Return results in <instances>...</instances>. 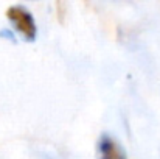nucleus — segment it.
<instances>
[{"label":"nucleus","mask_w":160,"mask_h":159,"mask_svg":"<svg viewBox=\"0 0 160 159\" xmlns=\"http://www.w3.org/2000/svg\"><path fill=\"white\" fill-rule=\"evenodd\" d=\"M6 17L12 24L14 30L25 41H28V42L36 41L38 27H36V20L28 8H25L23 5H12L6 9Z\"/></svg>","instance_id":"nucleus-1"},{"label":"nucleus","mask_w":160,"mask_h":159,"mask_svg":"<svg viewBox=\"0 0 160 159\" xmlns=\"http://www.w3.org/2000/svg\"><path fill=\"white\" fill-rule=\"evenodd\" d=\"M98 159H128L124 148L109 134L98 139Z\"/></svg>","instance_id":"nucleus-2"},{"label":"nucleus","mask_w":160,"mask_h":159,"mask_svg":"<svg viewBox=\"0 0 160 159\" xmlns=\"http://www.w3.org/2000/svg\"><path fill=\"white\" fill-rule=\"evenodd\" d=\"M0 38H5V39H9V41H16V38H14V33L12 31H9V30H6V28H3V30H0Z\"/></svg>","instance_id":"nucleus-3"}]
</instances>
